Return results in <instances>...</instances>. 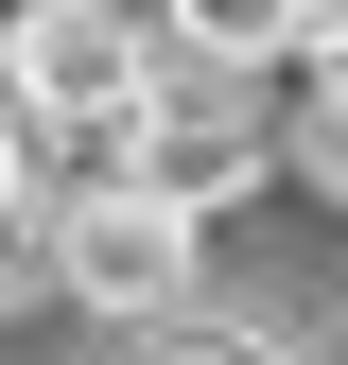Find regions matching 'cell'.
<instances>
[{
    "label": "cell",
    "mask_w": 348,
    "mask_h": 365,
    "mask_svg": "<svg viewBox=\"0 0 348 365\" xmlns=\"http://www.w3.org/2000/svg\"><path fill=\"white\" fill-rule=\"evenodd\" d=\"M140 365H279V348H227V331H174V348H140Z\"/></svg>",
    "instance_id": "cell-7"
},
{
    "label": "cell",
    "mask_w": 348,
    "mask_h": 365,
    "mask_svg": "<svg viewBox=\"0 0 348 365\" xmlns=\"http://www.w3.org/2000/svg\"><path fill=\"white\" fill-rule=\"evenodd\" d=\"M279 174H296L314 209H348V70H296V87H279Z\"/></svg>",
    "instance_id": "cell-5"
},
{
    "label": "cell",
    "mask_w": 348,
    "mask_h": 365,
    "mask_svg": "<svg viewBox=\"0 0 348 365\" xmlns=\"http://www.w3.org/2000/svg\"><path fill=\"white\" fill-rule=\"evenodd\" d=\"M157 87H174V18L157 0H0V105L53 157H122V122Z\"/></svg>",
    "instance_id": "cell-1"
},
{
    "label": "cell",
    "mask_w": 348,
    "mask_h": 365,
    "mask_svg": "<svg viewBox=\"0 0 348 365\" xmlns=\"http://www.w3.org/2000/svg\"><path fill=\"white\" fill-rule=\"evenodd\" d=\"M105 174H140V192H174V209H227V192H261V174H279V87H244V70H192L174 53V87L140 122H122V157Z\"/></svg>",
    "instance_id": "cell-2"
},
{
    "label": "cell",
    "mask_w": 348,
    "mask_h": 365,
    "mask_svg": "<svg viewBox=\"0 0 348 365\" xmlns=\"http://www.w3.org/2000/svg\"><path fill=\"white\" fill-rule=\"evenodd\" d=\"M314 70H348V53H314Z\"/></svg>",
    "instance_id": "cell-8"
},
{
    "label": "cell",
    "mask_w": 348,
    "mask_h": 365,
    "mask_svg": "<svg viewBox=\"0 0 348 365\" xmlns=\"http://www.w3.org/2000/svg\"><path fill=\"white\" fill-rule=\"evenodd\" d=\"M53 279L87 313H192L209 296V226L174 192H140V174H87V192L53 209Z\"/></svg>",
    "instance_id": "cell-3"
},
{
    "label": "cell",
    "mask_w": 348,
    "mask_h": 365,
    "mask_svg": "<svg viewBox=\"0 0 348 365\" xmlns=\"http://www.w3.org/2000/svg\"><path fill=\"white\" fill-rule=\"evenodd\" d=\"M53 209H70V192H53V140L0 105V261H18V244H53Z\"/></svg>",
    "instance_id": "cell-6"
},
{
    "label": "cell",
    "mask_w": 348,
    "mask_h": 365,
    "mask_svg": "<svg viewBox=\"0 0 348 365\" xmlns=\"http://www.w3.org/2000/svg\"><path fill=\"white\" fill-rule=\"evenodd\" d=\"M157 18H174V53H192V70L296 87V70H314V35H331V0H157Z\"/></svg>",
    "instance_id": "cell-4"
}]
</instances>
